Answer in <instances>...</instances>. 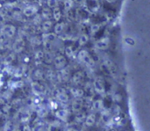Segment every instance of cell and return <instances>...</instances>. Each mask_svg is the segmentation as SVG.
I'll list each match as a JSON object with an SVG mask.
<instances>
[{
    "instance_id": "obj_16",
    "label": "cell",
    "mask_w": 150,
    "mask_h": 131,
    "mask_svg": "<svg viewBox=\"0 0 150 131\" xmlns=\"http://www.w3.org/2000/svg\"><path fill=\"white\" fill-rule=\"evenodd\" d=\"M0 64H1V62H0Z\"/></svg>"
},
{
    "instance_id": "obj_5",
    "label": "cell",
    "mask_w": 150,
    "mask_h": 131,
    "mask_svg": "<svg viewBox=\"0 0 150 131\" xmlns=\"http://www.w3.org/2000/svg\"><path fill=\"white\" fill-rule=\"evenodd\" d=\"M54 64L55 66V68L57 69H62L65 64H66V60L64 58V56H58L54 58Z\"/></svg>"
},
{
    "instance_id": "obj_6",
    "label": "cell",
    "mask_w": 150,
    "mask_h": 131,
    "mask_svg": "<svg viewBox=\"0 0 150 131\" xmlns=\"http://www.w3.org/2000/svg\"><path fill=\"white\" fill-rule=\"evenodd\" d=\"M3 131H18V128L15 122L12 121H7L3 126Z\"/></svg>"
},
{
    "instance_id": "obj_15",
    "label": "cell",
    "mask_w": 150,
    "mask_h": 131,
    "mask_svg": "<svg viewBox=\"0 0 150 131\" xmlns=\"http://www.w3.org/2000/svg\"><path fill=\"white\" fill-rule=\"evenodd\" d=\"M107 1H109V2H112L113 0H107Z\"/></svg>"
},
{
    "instance_id": "obj_11",
    "label": "cell",
    "mask_w": 150,
    "mask_h": 131,
    "mask_svg": "<svg viewBox=\"0 0 150 131\" xmlns=\"http://www.w3.org/2000/svg\"><path fill=\"white\" fill-rule=\"evenodd\" d=\"M32 129V131H44L45 130V127H44V125L43 124H41V123H35L34 125H33V128H31Z\"/></svg>"
},
{
    "instance_id": "obj_12",
    "label": "cell",
    "mask_w": 150,
    "mask_h": 131,
    "mask_svg": "<svg viewBox=\"0 0 150 131\" xmlns=\"http://www.w3.org/2000/svg\"><path fill=\"white\" fill-rule=\"evenodd\" d=\"M13 60H14V53L9 54V55L6 56L5 60H4V63H5V64H10V63H12Z\"/></svg>"
},
{
    "instance_id": "obj_10",
    "label": "cell",
    "mask_w": 150,
    "mask_h": 131,
    "mask_svg": "<svg viewBox=\"0 0 150 131\" xmlns=\"http://www.w3.org/2000/svg\"><path fill=\"white\" fill-rule=\"evenodd\" d=\"M63 26H64V24L63 23H57L54 27V33H61L63 30Z\"/></svg>"
},
{
    "instance_id": "obj_14",
    "label": "cell",
    "mask_w": 150,
    "mask_h": 131,
    "mask_svg": "<svg viewBox=\"0 0 150 131\" xmlns=\"http://www.w3.org/2000/svg\"><path fill=\"white\" fill-rule=\"evenodd\" d=\"M72 4H73L72 0H66L64 2V6H65L66 9H70L72 7Z\"/></svg>"
},
{
    "instance_id": "obj_13",
    "label": "cell",
    "mask_w": 150,
    "mask_h": 131,
    "mask_svg": "<svg viewBox=\"0 0 150 131\" xmlns=\"http://www.w3.org/2000/svg\"><path fill=\"white\" fill-rule=\"evenodd\" d=\"M47 6L49 8L54 9L57 7V0H47Z\"/></svg>"
},
{
    "instance_id": "obj_4",
    "label": "cell",
    "mask_w": 150,
    "mask_h": 131,
    "mask_svg": "<svg viewBox=\"0 0 150 131\" xmlns=\"http://www.w3.org/2000/svg\"><path fill=\"white\" fill-rule=\"evenodd\" d=\"M37 12H38V8L35 5H27L22 11L23 15L27 18L34 16Z\"/></svg>"
},
{
    "instance_id": "obj_3",
    "label": "cell",
    "mask_w": 150,
    "mask_h": 131,
    "mask_svg": "<svg viewBox=\"0 0 150 131\" xmlns=\"http://www.w3.org/2000/svg\"><path fill=\"white\" fill-rule=\"evenodd\" d=\"M31 90L32 93L34 94V96L40 97L44 93V87L38 81H33L31 83Z\"/></svg>"
},
{
    "instance_id": "obj_1",
    "label": "cell",
    "mask_w": 150,
    "mask_h": 131,
    "mask_svg": "<svg viewBox=\"0 0 150 131\" xmlns=\"http://www.w3.org/2000/svg\"><path fill=\"white\" fill-rule=\"evenodd\" d=\"M17 33V28L14 25L5 24L0 28V33L7 39H11L15 36Z\"/></svg>"
},
{
    "instance_id": "obj_2",
    "label": "cell",
    "mask_w": 150,
    "mask_h": 131,
    "mask_svg": "<svg viewBox=\"0 0 150 131\" xmlns=\"http://www.w3.org/2000/svg\"><path fill=\"white\" fill-rule=\"evenodd\" d=\"M25 41L22 38H18L12 44V51L14 54H20L25 49Z\"/></svg>"
},
{
    "instance_id": "obj_7",
    "label": "cell",
    "mask_w": 150,
    "mask_h": 131,
    "mask_svg": "<svg viewBox=\"0 0 150 131\" xmlns=\"http://www.w3.org/2000/svg\"><path fill=\"white\" fill-rule=\"evenodd\" d=\"M52 21L49 20V19H46L42 24H41V30L44 32V33H47L51 28H52Z\"/></svg>"
},
{
    "instance_id": "obj_9",
    "label": "cell",
    "mask_w": 150,
    "mask_h": 131,
    "mask_svg": "<svg viewBox=\"0 0 150 131\" xmlns=\"http://www.w3.org/2000/svg\"><path fill=\"white\" fill-rule=\"evenodd\" d=\"M53 17L56 21L60 20V19H61V11H60V9L58 7L53 9Z\"/></svg>"
},
{
    "instance_id": "obj_8",
    "label": "cell",
    "mask_w": 150,
    "mask_h": 131,
    "mask_svg": "<svg viewBox=\"0 0 150 131\" xmlns=\"http://www.w3.org/2000/svg\"><path fill=\"white\" fill-rule=\"evenodd\" d=\"M44 53L41 51V50H37L36 52H35V54H34V59H35V61L36 62H38V61H42L43 60V58H44Z\"/></svg>"
}]
</instances>
